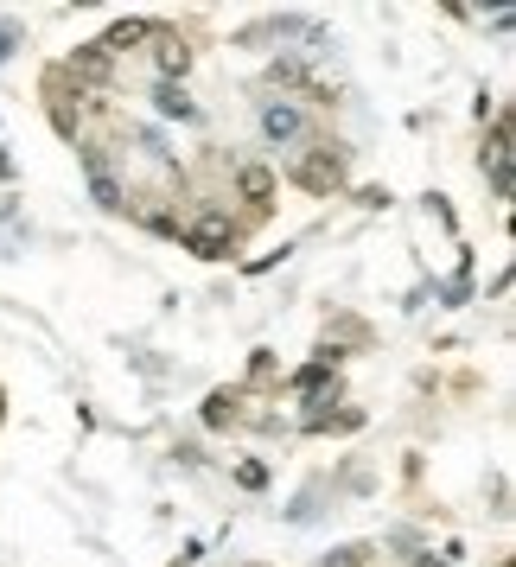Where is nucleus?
Wrapping results in <instances>:
<instances>
[{
    "mask_svg": "<svg viewBox=\"0 0 516 567\" xmlns=\"http://www.w3.org/2000/svg\"><path fill=\"white\" fill-rule=\"evenodd\" d=\"M179 236H185V249H192V255H204V262H223V255L236 249V223L223 211H204L192 230H179Z\"/></svg>",
    "mask_w": 516,
    "mask_h": 567,
    "instance_id": "f257e3e1",
    "label": "nucleus"
},
{
    "mask_svg": "<svg viewBox=\"0 0 516 567\" xmlns=\"http://www.w3.org/2000/svg\"><path fill=\"white\" fill-rule=\"evenodd\" d=\"M294 179L306 185V192H319V198H325V192H338V185H344V153H338V147H325V141H319V147H306V160L294 166Z\"/></svg>",
    "mask_w": 516,
    "mask_h": 567,
    "instance_id": "f03ea898",
    "label": "nucleus"
},
{
    "mask_svg": "<svg viewBox=\"0 0 516 567\" xmlns=\"http://www.w3.org/2000/svg\"><path fill=\"white\" fill-rule=\"evenodd\" d=\"M300 134H306V109H300V102H287V96L262 102V141L268 147H294Z\"/></svg>",
    "mask_w": 516,
    "mask_h": 567,
    "instance_id": "7ed1b4c3",
    "label": "nucleus"
},
{
    "mask_svg": "<svg viewBox=\"0 0 516 567\" xmlns=\"http://www.w3.org/2000/svg\"><path fill=\"white\" fill-rule=\"evenodd\" d=\"M153 64H160V83H185V71H192V45H185L179 32L153 26Z\"/></svg>",
    "mask_w": 516,
    "mask_h": 567,
    "instance_id": "20e7f679",
    "label": "nucleus"
},
{
    "mask_svg": "<svg viewBox=\"0 0 516 567\" xmlns=\"http://www.w3.org/2000/svg\"><path fill=\"white\" fill-rule=\"evenodd\" d=\"M71 77L90 83V90H102V83L115 77V58H109L102 45H77V51H71Z\"/></svg>",
    "mask_w": 516,
    "mask_h": 567,
    "instance_id": "39448f33",
    "label": "nucleus"
},
{
    "mask_svg": "<svg viewBox=\"0 0 516 567\" xmlns=\"http://www.w3.org/2000/svg\"><path fill=\"white\" fill-rule=\"evenodd\" d=\"M153 109H160L166 122H198V102L185 96V83H153Z\"/></svg>",
    "mask_w": 516,
    "mask_h": 567,
    "instance_id": "423d86ee",
    "label": "nucleus"
},
{
    "mask_svg": "<svg viewBox=\"0 0 516 567\" xmlns=\"http://www.w3.org/2000/svg\"><path fill=\"white\" fill-rule=\"evenodd\" d=\"M491 185H497V198H510V122H497L491 128Z\"/></svg>",
    "mask_w": 516,
    "mask_h": 567,
    "instance_id": "0eeeda50",
    "label": "nucleus"
},
{
    "mask_svg": "<svg viewBox=\"0 0 516 567\" xmlns=\"http://www.w3.org/2000/svg\"><path fill=\"white\" fill-rule=\"evenodd\" d=\"M236 192H243L255 211H268V198H274V173H268V166H243V173H236Z\"/></svg>",
    "mask_w": 516,
    "mask_h": 567,
    "instance_id": "6e6552de",
    "label": "nucleus"
},
{
    "mask_svg": "<svg viewBox=\"0 0 516 567\" xmlns=\"http://www.w3.org/2000/svg\"><path fill=\"white\" fill-rule=\"evenodd\" d=\"M147 39H153V26H147V20H115V26H109V39H102V51L115 58V51H128V45H147Z\"/></svg>",
    "mask_w": 516,
    "mask_h": 567,
    "instance_id": "1a4fd4ad",
    "label": "nucleus"
},
{
    "mask_svg": "<svg viewBox=\"0 0 516 567\" xmlns=\"http://www.w3.org/2000/svg\"><path fill=\"white\" fill-rule=\"evenodd\" d=\"M230 421H236V389H217L204 402V427H230Z\"/></svg>",
    "mask_w": 516,
    "mask_h": 567,
    "instance_id": "9d476101",
    "label": "nucleus"
},
{
    "mask_svg": "<svg viewBox=\"0 0 516 567\" xmlns=\"http://www.w3.org/2000/svg\"><path fill=\"white\" fill-rule=\"evenodd\" d=\"M364 561H370L364 542H351V548H338V555H325V567H364Z\"/></svg>",
    "mask_w": 516,
    "mask_h": 567,
    "instance_id": "9b49d317",
    "label": "nucleus"
},
{
    "mask_svg": "<svg viewBox=\"0 0 516 567\" xmlns=\"http://www.w3.org/2000/svg\"><path fill=\"white\" fill-rule=\"evenodd\" d=\"M236 478H243L249 491H262V485H268V472H262V466H236Z\"/></svg>",
    "mask_w": 516,
    "mask_h": 567,
    "instance_id": "f8f14e48",
    "label": "nucleus"
},
{
    "mask_svg": "<svg viewBox=\"0 0 516 567\" xmlns=\"http://www.w3.org/2000/svg\"><path fill=\"white\" fill-rule=\"evenodd\" d=\"M0 179H13V160H7V147H0Z\"/></svg>",
    "mask_w": 516,
    "mask_h": 567,
    "instance_id": "ddd939ff",
    "label": "nucleus"
}]
</instances>
